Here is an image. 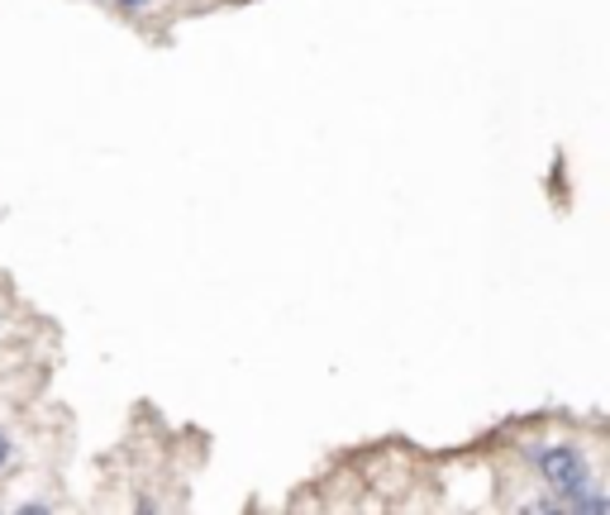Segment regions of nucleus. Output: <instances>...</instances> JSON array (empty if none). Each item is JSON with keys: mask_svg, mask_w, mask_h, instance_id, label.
<instances>
[{"mask_svg": "<svg viewBox=\"0 0 610 515\" xmlns=\"http://www.w3.org/2000/svg\"><path fill=\"white\" fill-rule=\"evenodd\" d=\"M540 472L548 478V486L563 496H582L587 492V463L582 453L568 449V443H554V449L540 453Z\"/></svg>", "mask_w": 610, "mask_h": 515, "instance_id": "nucleus-1", "label": "nucleus"}, {"mask_svg": "<svg viewBox=\"0 0 610 515\" xmlns=\"http://www.w3.org/2000/svg\"><path fill=\"white\" fill-rule=\"evenodd\" d=\"M120 6H124V10H143V6H149V0H120Z\"/></svg>", "mask_w": 610, "mask_h": 515, "instance_id": "nucleus-2", "label": "nucleus"}, {"mask_svg": "<svg viewBox=\"0 0 610 515\" xmlns=\"http://www.w3.org/2000/svg\"><path fill=\"white\" fill-rule=\"evenodd\" d=\"M6 458H10V439L0 435V463H6Z\"/></svg>", "mask_w": 610, "mask_h": 515, "instance_id": "nucleus-3", "label": "nucleus"}]
</instances>
